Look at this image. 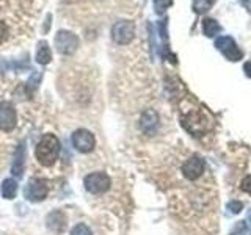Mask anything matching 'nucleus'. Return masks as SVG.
I'll return each mask as SVG.
<instances>
[{
	"label": "nucleus",
	"mask_w": 251,
	"mask_h": 235,
	"mask_svg": "<svg viewBox=\"0 0 251 235\" xmlns=\"http://www.w3.org/2000/svg\"><path fill=\"white\" fill-rule=\"evenodd\" d=\"M60 149L61 146L57 137L52 135V133L43 135V138L39 140V143L36 144V149H35L36 160L39 162V164H43V166H52V164L58 160Z\"/></svg>",
	"instance_id": "f257e3e1"
},
{
	"label": "nucleus",
	"mask_w": 251,
	"mask_h": 235,
	"mask_svg": "<svg viewBox=\"0 0 251 235\" xmlns=\"http://www.w3.org/2000/svg\"><path fill=\"white\" fill-rule=\"evenodd\" d=\"M180 119H182L184 127L190 133H193L195 137H200L207 129V119L201 108L193 107L188 110H182V118Z\"/></svg>",
	"instance_id": "f03ea898"
},
{
	"label": "nucleus",
	"mask_w": 251,
	"mask_h": 235,
	"mask_svg": "<svg viewBox=\"0 0 251 235\" xmlns=\"http://www.w3.org/2000/svg\"><path fill=\"white\" fill-rule=\"evenodd\" d=\"M85 190L90 191L91 194H104L110 190L112 187V180H110L108 174H105L104 171L91 172L83 179Z\"/></svg>",
	"instance_id": "7ed1b4c3"
},
{
	"label": "nucleus",
	"mask_w": 251,
	"mask_h": 235,
	"mask_svg": "<svg viewBox=\"0 0 251 235\" xmlns=\"http://www.w3.org/2000/svg\"><path fill=\"white\" fill-rule=\"evenodd\" d=\"M112 38L116 44L124 46L132 43V39L135 38V24L127 19L115 22V25L112 27Z\"/></svg>",
	"instance_id": "20e7f679"
},
{
	"label": "nucleus",
	"mask_w": 251,
	"mask_h": 235,
	"mask_svg": "<svg viewBox=\"0 0 251 235\" xmlns=\"http://www.w3.org/2000/svg\"><path fill=\"white\" fill-rule=\"evenodd\" d=\"M55 47L61 55H73L78 47V36L69 30H60L55 35Z\"/></svg>",
	"instance_id": "39448f33"
},
{
	"label": "nucleus",
	"mask_w": 251,
	"mask_h": 235,
	"mask_svg": "<svg viewBox=\"0 0 251 235\" xmlns=\"http://www.w3.org/2000/svg\"><path fill=\"white\" fill-rule=\"evenodd\" d=\"M71 141H73V146L75 151L82 152V154H90L94 147H96V138L94 135L86 129H77L73 137H71Z\"/></svg>",
	"instance_id": "423d86ee"
},
{
	"label": "nucleus",
	"mask_w": 251,
	"mask_h": 235,
	"mask_svg": "<svg viewBox=\"0 0 251 235\" xmlns=\"http://www.w3.org/2000/svg\"><path fill=\"white\" fill-rule=\"evenodd\" d=\"M47 193H49V187L44 179H30L28 184L25 185V190L24 194L30 202H41L47 198Z\"/></svg>",
	"instance_id": "0eeeda50"
},
{
	"label": "nucleus",
	"mask_w": 251,
	"mask_h": 235,
	"mask_svg": "<svg viewBox=\"0 0 251 235\" xmlns=\"http://www.w3.org/2000/svg\"><path fill=\"white\" fill-rule=\"evenodd\" d=\"M215 47L229 61H239L243 57V52L239 49L237 43H235L231 36H220V38H217Z\"/></svg>",
	"instance_id": "6e6552de"
},
{
	"label": "nucleus",
	"mask_w": 251,
	"mask_h": 235,
	"mask_svg": "<svg viewBox=\"0 0 251 235\" xmlns=\"http://www.w3.org/2000/svg\"><path fill=\"white\" fill-rule=\"evenodd\" d=\"M159 127H160V118H159V115H157L155 110H152V108L145 110V112L141 113V118H140L141 132L148 137H154L157 133V130H159Z\"/></svg>",
	"instance_id": "1a4fd4ad"
},
{
	"label": "nucleus",
	"mask_w": 251,
	"mask_h": 235,
	"mask_svg": "<svg viewBox=\"0 0 251 235\" xmlns=\"http://www.w3.org/2000/svg\"><path fill=\"white\" fill-rule=\"evenodd\" d=\"M18 124V113L10 102H0V130L11 132Z\"/></svg>",
	"instance_id": "9d476101"
},
{
	"label": "nucleus",
	"mask_w": 251,
	"mask_h": 235,
	"mask_svg": "<svg viewBox=\"0 0 251 235\" xmlns=\"http://www.w3.org/2000/svg\"><path fill=\"white\" fill-rule=\"evenodd\" d=\"M204 168V160L201 159L200 155H192L184 164H182V174L188 179V180H196L202 176Z\"/></svg>",
	"instance_id": "9b49d317"
},
{
	"label": "nucleus",
	"mask_w": 251,
	"mask_h": 235,
	"mask_svg": "<svg viewBox=\"0 0 251 235\" xmlns=\"http://www.w3.org/2000/svg\"><path fill=\"white\" fill-rule=\"evenodd\" d=\"M46 226L47 229L53 234H63L68 227V216L63 210H52L46 216Z\"/></svg>",
	"instance_id": "f8f14e48"
},
{
	"label": "nucleus",
	"mask_w": 251,
	"mask_h": 235,
	"mask_svg": "<svg viewBox=\"0 0 251 235\" xmlns=\"http://www.w3.org/2000/svg\"><path fill=\"white\" fill-rule=\"evenodd\" d=\"M25 154H27V149H25V143L18 144L13 155V163H11V174L14 177H22L24 176V169H25Z\"/></svg>",
	"instance_id": "ddd939ff"
},
{
	"label": "nucleus",
	"mask_w": 251,
	"mask_h": 235,
	"mask_svg": "<svg viewBox=\"0 0 251 235\" xmlns=\"http://www.w3.org/2000/svg\"><path fill=\"white\" fill-rule=\"evenodd\" d=\"M18 182H16V179H5L2 182V187H0V193L5 199L8 201H13L16 198V194H18Z\"/></svg>",
	"instance_id": "4468645a"
},
{
	"label": "nucleus",
	"mask_w": 251,
	"mask_h": 235,
	"mask_svg": "<svg viewBox=\"0 0 251 235\" xmlns=\"http://www.w3.org/2000/svg\"><path fill=\"white\" fill-rule=\"evenodd\" d=\"M36 61L39 63V65H49V63L52 61V52H50V47L49 44H47L46 41H41L38 44V49H36Z\"/></svg>",
	"instance_id": "2eb2a0df"
},
{
	"label": "nucleus",
	"mask_w": 251,
	"mask_h": 235,
	"mask_svg": "<svg viewBox=\"0 0 251 235\" xmlns=\"http://www.w3.org/2000/svg\"><path fill=\"white\" fill-rule=\"evenodd\" d=\"M202 31H204V35H206V36L214 38V36H217L220 33V31H222V27H220V24L215 19L206 18L202 21Z\"/></svg>",
	"instance_id": "dca6fc26"
},
{
	"label": "nucleus",
	"mask_w": 251,
	"mask_h": 235,
	"mask_svg": "<svg viewBox=\"0 0 251 235\" xmlns=\"http://www.w3.org/2000/svg\"><path fill=\"white\" fill-rule=\"evenodd\" d=\"M173 5V0H154V10L157 14H163Z\"/></svg>",
	"instance_id": "f3484780"
},
{
	"label": "nucleus",
	"mask_w": 251,
	"mask_h": 235,
	"mask_svg": "<svg viewBox=\"0 0 251 235\" xmlns=\"http://www.w3.org/2000/svg\"><path fill=\"white\" fill-rule=\"evenodd\" d=\"M71 235H93V231L85 223H78L73 227Z\"/></svg>",
	"instance_id": "a211bd4d"
},
{
	"label": "nucleus",
	"mask_w": 251,
	"mask_h": 235,
	"mask_svg": "<svg viewBox=\"0 0 251 235\" xmlns=\"http://www.w3.org/2000/svg\"><path fill=\"white\" fill-rule=\"evenodd\" d=\"M242 209H243V204L242 202H239V201H231L229 204H227V210L231 212V213H240L242 212Z\"/></svg>",
	"instance_id": "6ab92c4d"
},
{
	"label": "nucleus",
	"mask_w": 251,
	"mask_h": 235,
	"mask_svg": "<svg viewBox=\"0 0 251 235\" xmlns=\"http://www.w3.org/2000/svg\"><path fill=\"white\" fill-rule=\"evenodd\" d=\"M6 38H8V27L5 22L0 21V44H2Z\"/></svg>",
	"instance_id": "aec40b11"
},
{
	"label": "nucleus",
	"mask_w": 251,
	"mask_h": 235,
	"mask_svg": "<svg viewBox=\"0 0 251 235\" xmlns=\"http://www.w3.org/2000/svg\"><path fill=\"white\" fill-rule=\"evenodd\" d=\"M242 190L251 194V176H247L242 180Z\"/></svg>",
	"instance_id": "412c9836"
},
{
	"label": "nucleus",
	"mask_w": 251,
	"mask_h": 235,
	"mask_svg": "<svg viewBox=\"0 0 251 235\" xmlns=\"http://www.w3.org/2000/svg\"><path fill=\"white\" fill-rule=\"evenodd\" d=\"M243 70H245L247 77H250V78H251V61H247L245 65H243Z\"/></svg>",
	"instance_id": "4be33fe9"
},
{
	"label": "nucleus",
	"mask_w": 251,
	"mask_h": 235,
	"mask_svg": "<svg viewBox=\"0 0 251 235\" xmlns=\"http://www.w3.org/2000/svg\"><path fill=\"white\" fill-rule=\"evenodd\" d=\"M215 2H217V0H206V5H207V6H210V5H214Z\"/></svg>",
	"instance_id": "5701e85b"
},
{
	"label": "nucleus",
	"mask_w": 251,
	"mask_h": 235,
	"mask_svg": "<svg viewBox=\"0 0 251 235\" xmlns=\"http://www.w3.org/2000/svg\"><path fill=\"white\" fill-rule=\"evenodd\" d=\"M242 2H243V3H245V6H247V8H248V10H250V6H248V0H242Z\"/></svg>",
	"instance_id": "b1692460"
},
{
	"label": "nucleus",
	"mask_w": 251,
	"mask_h": 235,
	"mask_svg": "<svg viewBox=\"0 0 251 235\" xmlns=\"http://www.w3.org/2000/svg\"><path fill=\"white\" fill-rule=\"evenodd\" d=\"M248 219H251V210L248 212Z\"/></svg>",
	"instance_id": "393cba45"
}]
</instances>
